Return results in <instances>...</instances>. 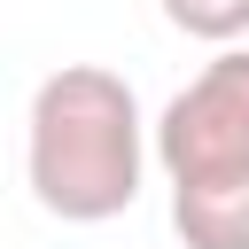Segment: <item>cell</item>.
Returning a JSON list of instances; mask_svg holds the SVG:
<instances>
[{"mask_svg": "<svg viewBox=\"0 0 249 249\" xmlns=\"http://www.w3.org/2000/svg\"><path fill=\"white\" fill-rule=\"evenodd\" d=\"M171 233L187 249H249V187H171Z\"/></svg>", "mask_w": 249, "mask_h": 249, "instance_id": "cell-3", "label": "cell"}, {"mask_svg": "<svg viewBox=\"0 0 249 249\" xmlns=\"http://www.w3.org/2000/svg\"><path fill=\"white\" fill-rule=\"evenodd\" d=\"M156 156V124H140V101L101 62H62L39 78L23 117V171L47 218L62 226H109L140 202V171Z\"/></svg>", "mask_w": 249, "mask_h": 249, "instance_id": "cell-1", "label": "cell"}, {"mask_svg": "<svg viewBox=\"0 0 249 249\" xmlns=\"http://www.w3.org/2000/svg\"><path fill=\"white\" fill-rule=\"evenodd\" d=\"M163 23L202 47H233L249 39V0H163Z\"/></svg>", "mask_w": 249, "mask_h": 249, "instance_id": "cell-4", "label": "cell"}, {"mask_svg": "<svg viewBox=\"0 0 249 249\" xmlns=\"http://www.w3.org/2000/svg\"><path fill=\"white\" fill-rule=\"evenodd\" d=\"M156 163L171 187H249V47H226L163 101Z\"/></svg>", "mask_w": 249, "mask_h": 249, "instance_id": "cell-2", "label": "cell"}]
</instances>
